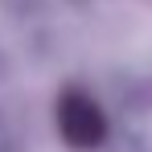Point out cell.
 Returning <instances> with one entry per match:
<instances>
[{"label": "cell", "mask_w": 152, "mask_h": 152, "mask_svg": "<svg viewBox=\"0 0 152 152\" xmlns=\"http://www.w3.org/2000/svg\"><path fill=\"white\" fill-rule=\"evenodd\" d=\"M62 132H66L70 144L91 148V144H99V140H103L107 124H103L99 107L86 99V95H66V103H62Z\"/></svg>", "instance_id": "cell-1"}]
</instances>
